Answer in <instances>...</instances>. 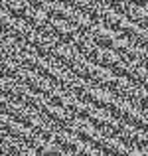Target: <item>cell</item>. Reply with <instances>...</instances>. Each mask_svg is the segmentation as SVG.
<instances>
[{"label":"cell","mask_w":148,"mask_h":156,"mask_svg":"<svg viewBox=\"0 0 148 156\" xmlns=\"http://www.w3.org/2000/svg\"><path fill=\"white\" fill-rule=\"evenodd\" d=\"M8 10H10V16H14V18H20V20H24L26 18V14H28V4H22V2H16V4H8Z\"/></svg>","instance_id":"obj_3"},{"label":"cell","mask_w":148,"mask_h":156,"mask_svg":"<svg viewBox=\"0 0 148 156\" xmlns=\"http://www.w3.org/2000/svg\"><path fill=\"white\" fill-rule=\"evenodd\" d=\"M48 105H49V109H63L65 99L61 95H57V93H49L48 95Z\"/></svg>","instance_id":"obj_5"},{"label":"cell","mask_w":148,"mask_h":156,"mask_svg":"<svg viewBox=\"0 0 148 156\" xmlns=\"http://www.w3.org/2000/svg\"><path fill=\"white\" fill-rule=\"evenodd\" d=\"M42 156H59V150H57L55 146H46L44 152H42Z\"/></svg>","instance_id":"obj_7"},{"label":"cell","mask_w":148,"mask_h":156,"mask_svg":"<svg viewBox=\"0 0 148 156\" xmlns=\"http://www.w3.org/2000/svg\"><path fill=\"white\" fill-rule=\"evenodd\" d=\"M118 57H117V53H111V51H105V53H101V59H99V67L101 69H111L115 63H118Z\"/></svg>","instance_id":"obj_4"},{"label":"cell","mask_w":148,"mask_h":156,"mask_svg":"<svg viewBox=\"0 0 148 156\" xmlns=\"http://www.w3.org/2000/svg\"><path fill=\"white\" fill-rule=\"evenodd\" d=\"M103 24H105V26L109 28L111 32H121V28H122V18H121V16H117V14H105Z\"/></svg>","instance_id":"obj_2"},{"label":"cell","mask_w":148,"mask_h":156,"mask_svg":"<svg viewBox=\"0 0 148 156\" xmlns=\"http://www.w3.org/2000/svg\"><path fill=\"white\" fill-rule=\"evenodd\" d=\"M77 138L79 140H83V142H93V138H95V134L91 133V130H85V129H77Z\"/></svg>","instance_id":"obj_6"},{"label":"cell","mask_w":148,"mask_h":156,"mask_svg":"<svg viewBox=\"0 0 148 156\" xmlns=\"http://www.w3.org/2000/svg\"><path fill=\"white\" fill-rule=\"evenodd\" d=\"M2 87H4V83H2V79H0V91H2Z\"/></svg>","instance_id":"obj_8"},{"label":"cell","mask_w":148,"mask_h":156,"mask_svg":"<svg viewBox=\"0 0 148 156\" xmlns=\"http://www.w3.org/2000/svg\"><path fill=\"white\" fill-rule=\"evenodd\" d=\"M144 154H146V156H148V144H146V150H144Z\"/></svg>","instance_id":"obj_9"},{"label":"cell","mask_w":148,"mask_h":156,"mask_svg":"<svg viewBox=\"0 0 148 156\" xmlns=\"http://www.w3.org/2000/svg\"><path fill=\"white\" fill-rule=\"evenodd\" d=\"M93 44H95L97 50L115 48V40H113V36L107 34V32H95V36H93Z\"/></svg>","instance_id":"obj_1"}]
</instances>
